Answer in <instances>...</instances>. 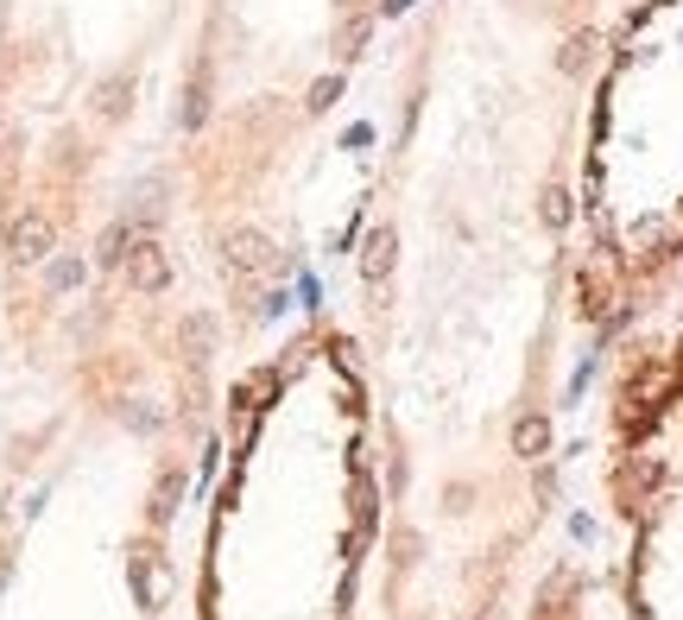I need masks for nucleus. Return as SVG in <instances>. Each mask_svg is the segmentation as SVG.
Returning a JSON list of instances; mask_svg holds the SVG:
<instances>
[{
    "label": "nucleus",
    "instance_id": "1",
    "mask_svg": "<svg viewBox=\"0 0 683 620\" xmlns=\"http://www.w3.org/2000/svg\"><path fill=\"white\" fill-rule=\"evenodd\" d=\"M582 121L588 310H632L683 266V0H620Z\"/></svg>",
    "mask_w": 683,
    "mask_h": 620
}]
</instances>
